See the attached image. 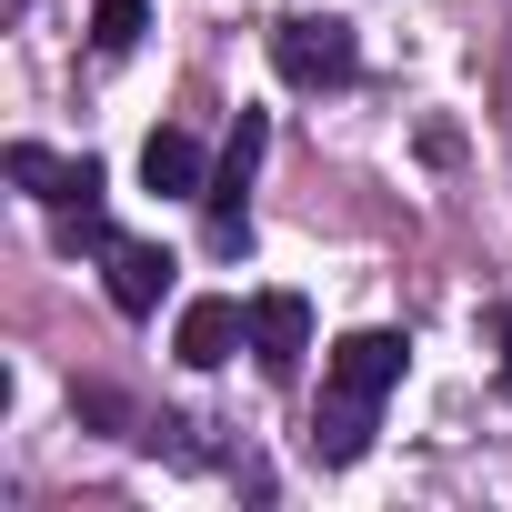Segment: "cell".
Listing matches in <instances>:
<instances>
[{
    "instance_id": "obj_1",
    "label": "cell",
    "mask_w": 512,
    "mask_h": 512,
    "mask_svg": "<svg viewBox=\"0 0 512 512\" xmlns=\"http://www.w3.org/2000/svg\"><path fill=\"white\" fill-rule=\"evenodd\" d=\"M402 382V332H352L322 362V422H312V462H362L372 452V412Z\"/></svg>"
},
{
    "instance_id": "obj_2",
    "label": "cell",
    "mask_w": 512,
    "mask_h": 512,
    "mask_svg": "<svg viewBox=\"0 0 512 512\" xmlns=\"http://www.w3.org/2000/svg\"><path fill=\"white\" fill-rule=\"evenodd\" d=\"M272 61H282V81H302V91H342V81L362 71V41H352V21L292 11V21L272 31Z\"/></svg>"
},
{
    "instance_id": "obj_3",
    "label": "cell",
    "mask_w": 512,
    "mask_h": 512,
    "mask_svg": "<svg viewBox=\"0 0 512 512\" xmlns=\"http://www.w3.org/2000/svg\"><path fill=\"white\" fill-rule=\"evenodd\" d=\"M262 141H272V121L262 111H241L231 121V141H221V171L201 181V201H211V251H251V161H262Z\"/></svg>"
},
{
    "instance_id": "obj_4",
    "label": "cell",
    "mask_w": 512,
    "mask_h": 512,
    "mask_svg": "<svg viewBox=\"0 0 512 512\" xmlns=\"http://www.w3.org/2000/svg\"><path fill=\"white\" fill-rule=\"evenodd\" d=\"M0 161H11V181H21L31 201H51V211H101V161H61V151H41V141H11Z\"/></svg>"
},
{
    "instance_id": "obj_5",
    "label": "cell",
    "mask_w": 512,
    "mask_h": 512,
    "mask_svg": "<svg viewBox=\"0 0 512 512\" xmlns=\"http://www.w3.org/2000/svg\"><path fill=\"white\" fill-rule=\"evenodd\" d=\"M241 342H251V312H241L231 292H201V302H181V322H171V352H181L191 372H221Z\"/></svg>"
},
{
    "instance_id": "obj_6",
    "label": "cell",
    "mask_w": 512,
    "mask_h": 512,
    "mask_svg": "<svg viewBox=\"0 0 512 512\" xmlns=\"http://www.w3.org/2000/svg\"><path fill=\"white\" fill-rule=\"evenodd\" d=\"M302 352H312V302L302 292H262L251 302V362H262L272 382H292Z\"/></svg>"
},
{
    "instance_id": "obj_7",
    "label": "cell",
    "mask_w": 512,
    "mask_h": 512,
    "mask_svg": "<svg viewBox=\"0 0 512 512\" xmlns=\"http://www.w3.org/2000/svg\"><path fill=\"white\" fill-rule=\"evenodd\" d=\"M101 272H111V302L141 322V312H161V292H171V251H161V241H101Z\"/></svg>"
},
{
    "instance_id": "obj_8",
    "label": "cell",
    "mask_w": 512,
    "mask_h": 512,
    "mask_svg": "<svg viewBox=\"0 0 512 512\" xmlns=\"http://www.w3.org/2000/svg\"><path fill=\"white\" fill-rule=\"evenodd\" d=\"M141 181H151L161 201H201V181H211V171H201V141H191V131H151V141H141Z\"/></svg>"
},
{
    "instance_id": "obj_9",
    "label": "cell",
    "mask_w": 512,
    "mask_h": 512,
    "mask_svg": "<svg viewBox=\"0 0 512 512\" xmlns=\"http://www.w3.org/2000/svg\"><path fill=\"white\" fill-rule=\"evenodd\" d=\"M141 31H151V11H141V0H101V11H91V41L121 61V51H141Z\"/></svg>"
},
{
    "instance_id": "obj_10",
    "label": "cell",
    "mask_w": 512,
    "mask_h": 512,
    "mask_svg": "<svg viewBox=\"0 0 512 512\" xmlns=\"http://www.w3.org/2000/svg\"><path fill=\"white\" fill-rule=\"evenodd\" d=\"M492 342H502V402H512V312L492 322Z\"/></svg>"
}]
</instances>
